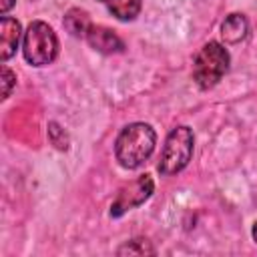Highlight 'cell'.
Wrapping results in <instances>:
<instances>
[{
	"mask_svg": "<svg viewBox=\"0 0 257 257\" xmlns=\"http://www.w3.org/2000/svg\"><path fill=\"white\" fill-rule=\"evenodd\" d=\"M14 86H16V74L4 64L2 66V98L4 100L10 96V92H12Z\"/></svg>",
	"mask_w": 257,
	"mask_h": 257,
	"instance_id": "13",
	"label": "cell"
},
{
	"mask_svg": "<svg viewBox=\"0 0 257 257\" xmlns=\"http://www.w3.org/2000/svg\"><path fill=\"white\" fill-rule=\"evenodd\" d=\"M229 52L219 42H207L193 60V80L199 88H213L229 70Z\"/></svg>",
	"mask_w": 257,
	"mask_h": 257,
	"instance_id": "2",
	"label": "cell"
},
{
	"mask_svg": "<svg viewBox=\"0 0 257 257\" xmlns=\"http://www.w3.org/2000/svg\"><path fill=\"white\" fill-rule=\"evenodd\" d=\"M22 36V26L16 18L10 16H2V24H0V58L2 62H6L10 56H14L18 42Z\"/></svg>",
	"mask_w": 257,
	"mask_h": 257,
	"instance_id": "7",
	"label": "cell"
},
{
	"mask_svg": "<svg viewBox=\"0 0 257 257\" xmlns=\"http://www.w3.org/2000/svg\"><path fill=\"white\" fill-rule=\"evenodd\" d=\"M251 233H253V239H255V243H257V221L253 223V231H251Z\"/></svg>",
	"mask_w": 257,
	"mask_h": 257,
	"instance_id": "15",
	"label": "cell"
},
{
	"mask_svg": "<svg viewBox=\"0 0 257 257\" xmlns=\"http://www.w3.org/2000/svg\"><path fill=\"white\" fill-rule=\"evenodd\" d=\"M157 143L155 128L147 122L126 124L114 143V157L124 169H139L153 155Z\"/></svg>",
	"mask_w": 257,
	"mask_h": 257,
	"instance_id": "1",
	"label": "cell"
},
{
	"mask_svg": "<svg viewBox=\"0 0 257 257\" xmlns=\"http://www.w3.org/2000/svg\"><path fill=\"white\" fill-rule=\"evenodd\" d=\"M112 16L118 20H135L137 14L141 12V0H100Z\"/></svg>",
	"mask_w": 257,
	"mask_h": 257,
	"instance_id": "10",
	"label": "cell"
},
{
	"mask_svg": "<svg viewBox=\"0 0 257 257\" xmlns=\"http://www.w3.org/2000/svg\"><path fill=\"white\" fill-rule=\"evenodd\" d=\"M247 32H249V22H247V18H245L243 14H239V12L229 14V16L223 20V24H221V36H223V40H225L227 44H237V42H241V40L247 36Z\"/></svg>",
	"mask_w": 257,
	"mask_h": 257,
	"instance_id": "8",
	"label": "cell"
},
{
	"mask_svg": "<svg viewBox=\"0 0 257 257\" xmlns=\"http://www.w3.org/2000/svg\"><path fill=\"white\" fill-rule=\"evenodd\" d=\"M12 6H14V0H0V12L2 14H6Z\"/></svg>",
	"mask_w": 257,
	"mask_h": 257,
	"instance_id": "14",
	"label": "cell"
},
{
	"mask_svg": "<svg viewBox=\"0 0 257 257\" xmlns=\"http://www.w3.org/2000/svg\"><path fill=\"white\" fill-rule=\"evenodd\" d=\"M153 191H155V183H153L151 175H141L139 179H135L133 183L124 185L118 191L114 203L110 205V217H120L126 211L143 205L153 195Z\"/></svg>",
	"mask_w": 257,
	"mask_h": 257,
	"instance_id": "5",
	"label": "cell"
},
{
	"mask_svg": "<svg viewBox=\"0 0 257 257\" xmlns=\"http://www.w3.org/2000/svg\"><path fill=\"white\" fill-rule=\"evenodd\" d=\"M22 52L26 62L32 66H46L54 62V58L58 56V38L54 30L42 20L30 22L24 32Z\"/></svg>",
	"mask_w": 257,
	"mask_h": 257,
	"instance_id": "3",
	"label": "cell"
},
{
	"mask_svg": "<svg viewBox=\"0 0 257 257\" xmlns=\"http://www.w3.org/2000/svg\"><path fill=\"white\" fill-rule=\"evenodd\" d=\"M118 255H145V253H155V247L147 241V239H131V241H126L122 247H118V251H116Z\"/></svg>",
	"mask_w": 257,
	"mask_h": 257,
	"instance_id": "11",
	"label": "cell"
},
{
	"mask_svg": "<svg viewBox=\"0 0 257 257\" xmlns=\"http://www.w3.org/2000/svg\"><path fill=\"white\" fill-rule=\"evenodd\" d=\"M48 139L52 141V145L60 151L68 149V137L64 133V128H60L56 122H48Z\"/></svg>",
	"mask_w": 257,
	"mask_h": 257,
	"instance_id": "12",
	"label": "cell"
},
{
	"mask_svg": "<svg viewBox=\"0 0 257 257\" xmlns=\"http://www.w3.org/2000/svg\"><path fill=\"white\" fill-rule=\"evenodd\" d=\"M92 22H90V16L86 10H80V8H70L66 14H64V28L76 36V38H84L86 32L90 30Z\"/></svg>",
	"mask_w": 257,
	"mask_h": 257,
	"instance_id": "9",
	"label": "cell"
},
{
	"mask_svg": "<svg viewBox=\"0 0 257 257\" xmlns=\"http://www.w3.org/2000/svg\"><path fill=\"white\" fill-rule=\"evenodd\" d=\"M84 40L98 52L102 54H118L124 50V42L112 32L108 30L106 26H98V24H92L90 30L86 32Z\"/></svg>",
	"mask_w": 257,
	"mask_h": 257,
	"instance_id": "6",
	"label": "cell"
},
{
	"mask_svg": "<svg viewBox=\"0 0 257 257\" xmlns=\"http://www.w3.org/2000/svg\"><path fill=\"white\" fill-rule=\"evenodd\" d=\"M193 145H195V137H193V131L189 126L173 128L165 141L161 161L157 165L159 173L165 177L181 173L193 157Z\"/></svg>",
	"mask_w": 257,
	"mask_h": 257,
	"instance_id": "4",
	"label": "cell"
}]
</instances>
